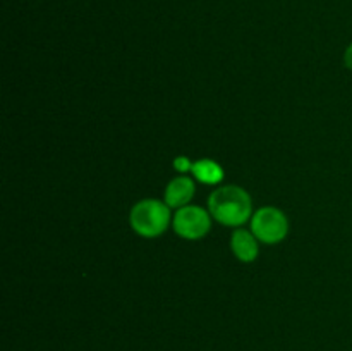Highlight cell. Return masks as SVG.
<instances>
[{
	"label": "cell",
	"instance_id": "6da1fadb",
	"mask_svg": "<svg viewBox=\"0 0 352 351\" xmlns=\"http://www.w3.org/2000/svg\"><path fill=\"white\" fill-rule=\"evenodd\" d=\"M210 213L223 226H239L251 215V198L239 186L215 189L208 200Z\"/></svg>",
	"mask_w": 352,
	"mask_h": 351
},
{
	"label": "cell",
	"instance_id": "7a4b0ae2",
	"mask_svg": "<svg viewBox=\"0 0 352 351\" xmlns=\"http://www.w3.org/2000/svg\"><path fill=\"white\" fill-rule=\"evenodd\" d=\"M168 220H170L168 206L158 200H143L134 205L131 212V226L144 237L160 236L167 229Z\"/></svg>",
	"mask_w": 352,
	"mask_h": 351
},
{
	"label": "cell",
	"instance_id": "3957f363",
	"mask_svg": "<svg viewBox=\"0 0 352 351\" xmlns=\"http://www.w3.org/2000/svg\"><path fill=\"white\" fill-rule=\"evenodd\" d=\"M254 236L260 241L267 244H275L278 241L284 240L287 236L289 222L284 212L274 206H265V209L258 210L253 217V224H251Z\"/></svg>",
	"mask_w": 352,
	"mask_h": 351
},
{
	"label": "cell",
	"instance_id": "277c9868",
	"mask_svg": "<svg viewBox=\"0 0 352 351\" xmlns=\"http://www.w3.org/2000/svg\"><path fill=\"white\" fill-rule=\"evenodd\" d=\"M174 229L186 240H199L210 231V215L201 206H182L174 217Z\"/></svg>",
	"mask_w": 352,
	"mask_h": 351
},
{
	"label": "cell",
	"instance_id": "5b68a950",
	"mask_svg": "<svg viewBox=\"0 0 352 351\" xmlns=\"http://www.w3.org/2000/svg\"><path fill=\"white\" fill-rule=\"evenodd\" d=\"M195 195V182L186 176L175 178L165 189V203L168 206H184Z\"/></svg>",
	"mask_w": 352,
	"mask_h": 351
},
{
	"label": "cell",
	"instance_id": "8992f818",
	"mask_svg": "<svg viewBox=\"0 0 352 351\" xmlns=\"http://www.w3.org/2000/svg\"><path fill=\"white\" fill-rule=\"evenodd\" d=\"M232 251L241 262H253L258 257V243L248 231L239 229L232 234Z\"/></svg>",
	"mask_w": 352,
	"mask_h": 351
},
{
	"label": "cell",
	"instance_id": "52a82bcc",
	"mask_svg": "<svg viewBox=\"0 0 352 351\" xmlns=\"http://www.w3.org/2000/svg\"><path fill=\"white\" fill-rule=\"evenodd\" d=\"M191 171L196 179L206 182V184H217L223 178V169L213 160H198L196 164H192Z\"/></svg>",
	"mask_w": 352,
	"mask_h": 351
},
{
	"label": "cell",
	"instance_id": "ba28073f",
	"mask_svg": "<svg viewBox=\"0 0 352 351\" xmlns=\"http://www.w3.org/2000/svg\"><path fill=\"white\" fill-rule=\"evenodd\" d=\"M174 167L177 169L179 172H188V171H191V169H192V164H191V162H189V158L179 157V158H175Z\"/></svg>",
	"mask_w": 352,
	"mask_h": 351
},
{
	"label": "cell",
	"instance_id": "9c48e42d",
	"mask_svg": "<svg viewBox=\"0 0 352 351\" xmlns=\"http://www.w3.org/2000/svg\"><path fill=\"white\" fill-rule=\"evenodd\" d=\"M346 65L349 69H352V45L347 48V52H346Z\"/></svg>",
	"mask_w": 352,
	"mask_h": 351
}]
</instances>
